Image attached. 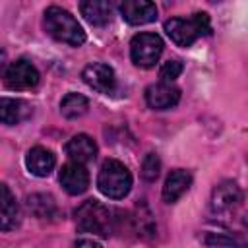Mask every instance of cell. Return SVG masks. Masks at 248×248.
<instances>
[{"label":"cell","mask_w":248,"mask_h":248,"mask_svg":"<svg viewBox=\"0 0 248 248\" xmlns=\"http://www.w3.org/2000/svg\"><path fill=\"white\" fill-rule=\"evenodd\" d=\"M163 52V39L157 33H138L130 41V58L140 68H153Z\"/></svg>","instance_id":"cell-5"},{"label":"cell","mask_w":248,"mask_h":248,"mask_svg":"<svg viewBox=\"0 0 248 248\" xmlns=\"http://www.w3.org/2000/svg\"><path fill=\"white\" fill-rule=\"evenodd\" d=\"M76 225L81 232L93 236H108L112 232V213L97 200H87L76 209Z\"/></svg>","instance_id":"cell-3"},{"label":"cell","mask_w":248,"mask_h":248,"mask_svg":"<svg viewBox=\"0 0 248 248\" xmlns=\"http://www.w3.org/2000/svg\"><path fill=\"white\" fill-rule=\"evenodd\" d=\"M60 184L62 188L70 194V196H78V194H83L89 186V172L85 169L83 163H78V161H70L66 163L62 169H60Z\"/></svg>","instance_id":"cell-10"},{"label":"cell","mask_w":248,"mask_h":248,"mask_svg":"<svg viewBox=\"0 0 248 248\" xmlns=\"http://www.w3.org/2000/svg\"><path fill=\"white\" fill-rule=\"evenodd\" d=\"M190 184H192V174L188 170H184V169L170 170V174L167 176L165 186H163V200L167 203H174L176 200H180L186 194Z\"/></svg>","instance_id":"cell-16"},{"label":"cell","mask_w":248,"mask_h":248,"mask_svg":"<svg viewBox=\"0 0 248 248\" xmlns=\"http://www.w3.org/2000/svg\"><path fill=\"white\" fill-rule=\"evenodd\" d=\"M87 108H89V101L79 93H68L60 101V112L64 118H70V120L83 116Z\"/></svg>","instance_id":"cell-19"},{"label":"cell","mask_w":248,"mask_h":248,"mask_svg":"<svg viewBox=\"0 0 248 248\" xmlns=\"http://www.w3.org/2000/svg\"><path fill=\"white\" fill-rule=\"evenodd\" d=\"M45 29L46 33L70 46H81L85 43V31L78 23V19L68 12L58 6H50L45 12Z\"/></svg>","instance_id":"cell-1"},{"label":"cell","mask_w":248,"mask_h":248,"mask_svg":"<svg viewBox=\"0 0 248 248\" xmlns=\"http://www.w3.org/2000/svg\"><path fill=\"white\" fill-rule=\"evenodd\" d=\"M242 203V190L236 182L225 180L215 186L211 194V211L215 215H231Z\"/></svg>","instance_id":"cell-7"},{"label":"cell","mask_w":248,"mask_h":248,"mask_svg":"<svg viewBox=\"0 0 248 248\" xmlns=\"http://www.w3.org/2000/svg\"><path fill=\"white\" fill-rule=\"evenodd\" d=\"M41 76H39V70L27 62V60H16L8 66L6 74H4V83L8 89H14V91H27V89H33L37 87Z\"/></svg>","instance_id":"cell-6"},{"label":"cell","mask_w":248,"mask_h":248,"mask_svg":"<svg viewBox=\"0 0 248 248\" xmlns=\"http://www.w3.org/2000/svg\"><path fill=\"white\" fill-rule=\"evenodd\" d=\"M79 12L95 27H103L110 23L114 8L110 0H79Z\"/></svg>","instance_id":"cell-13"},{"label":"cell","mask_w":248,"mask_h":248,"mask_svg":"<svg viewBox=\"0 0 248 248\" xmlns=\"http://www.w3.org/2000/svg\"><path fill=\"white\" fill-rule=\"evenodd\" d=\"M31 116V105L23 99L2 97L0 99V122L6 126H16Z\"/></svg>","instance_id":"cell-15"},{"label":"cell","mask_w":248,"mask_h":248,"mask_svg":"<svg viewBox=\"0 0 248 248\" xmlns=\"http://www.w3.org/2000/svg\"><path fill=\"white\" fill-rule=\"evenodd\" d=\"M178 101H180V89L172 83L159 81L145 89V103L155 110L172 108Z\"/></svg>","instance_id":"cell-11"},{"label":"cell","mask_w":248,"mask_h":248,"mask_svg":"<svg viewBox=\"0 0 248 248\" xmlns=\"http://www.w3.org/2000/svg\"><path fill=\"white\" fill-rule=\"evenodd\" d=\"M97 186H99L101 194H105L107 198L122 200L132 190V174L124 163H120L116 159H107L101 165V170L97 176Z\"/></svg>","instance_id":"cell-4"},{"label":"cell","mask_w":248,"mask_h":248,"mask_svg":"<svg viewBox=\"0 0 248 248\" xmlns=\"http://www.w3.org/2000/svg\"><path fill=\"white\" fill-rule=\"evenodd\" d=\"M159 170H161L159 155L157 153H147L145 159H143V163H141V176H143V180H147V182L157 180Z\"/></svg>","instance_id":"cell-20"},{"label":"cell","mask_w":248,"mask_h":248,"mask_svg":"<svg viewBox=\"0 0 248 248\" xmlns=\"http://www.w3.org/2000/svg\"><path fill=\"white\" fill-rule=\"evenodd\" d=\"M4 66H6V52H4V50H0V74H2Z\"/></svg>","instance_id":"cell-24"},{"label":"cell","mask_w":248,"mask_h":248,"mask_svg":"<svg viewBox=\"0 0 248 248\" xmlns=\"http://www.w3.org/2000/svg\"><path fill=\"white\" fill-rule=\"evenodd\" d=\"M120 16L130 25H145L157 19V8L153 0H116Z\"/></svg>","instance_id":"cell-8"},{"label":"cell","mask_w":248,"mask_h":248,"mask_svg":"<svg viewBox=\"0 0 248 248\" xmlns=\"http://www.w3.org/2000/svg\"><path fill=\"white\" fill-rule=\"evenodd\" d=\"M66 155L78 163H91L97 157V143L87 134H78L66 143Z\"/></svg>","instance_id":"cell-17"},{"label":"cell","mask_w":248,"mask_h":248,"mask_svg":"<svg viewBox=\"0 0 248 248\" xmlns=\"http://www.w3.org/2000/svg\"><path fill=\"white\" fill-rule=\"evenodd\" d=\"M165 31L174 45L190 46L200 37L209 35V31H211L209 16L203 12H198L190 17H172L165 23Z\"/></svg>","instance_id":"cell-2"},{"label":"cell","mask_w":248,"mask_h":248,"mask_svg":"<svg viewBox=\"0 0 248 248\" xmlns=\"http://www.w3.org/2000/svg\"><path fill=\"white\" fill-rule=\"evenodd\" d=\"M19 205L12 190L0 182V231H12L19 225Z\"/></svg>","instance_id":"cell-14"},{"label":"cell","mask_w":248,"mask_h":248,"mask_svg":"<svg viewBox=\"0 0 248 248\" xmlns=\"http://www.w3.org/2000/svg\"><path fill=\"white\" fill-rule=\"evenodd\" d=\"M81 78L83 81L99 91V93H112L114 87H116V78H114V70L108 66V64H103V62H91L83 68L81 72Z\"/></svg>","instance_id":"cell-9"},{"label":"cell","mask_w":248,"mask_h":248,"mask_svg":"<svg viewBox=\"0 0 248 248\" xmlns=\"http://www.w3.org/2000/svg\"><path fill=\"white\" fill-rule=\"evenodd\" d=\"M76 246H101L97 238H76Z\"/></svg>","instance_id":"cell-23"},{"label":"cell","mask_w":248,"mask_h":248,"mask_svg":"<svg viewBox=\"0 0 248 248\" xmlns=\"http://www.w3.org/2000/svg\"><path fill=\"white\" fill-rule=\"evenodd\" d=\"M54 165H56V157H54V153H52L50 149H46V147L37 145V147L29 149L27 155H25V167H27V170H29L33 176H39V178L48 176V174L52 172Z\"/></svg>","instance_id":"cell-12"},{"label":"cell","mask_w":248,"mask_h":248,"mask_svg":"<svg viewBox=\"0 0 248 248\" xmlns=\"http://www.w3.org/2000/svg\"><path fill=\"white\" fill-rule=\"evenodd\" d=\"M203 242L209 244V246H232V244H236L234 238H231V236H221V234H215V232L207 234Z\"/></svg>","instance_id":"cell-22"},{"label":"cell","mask_w":248,"mask_h":248,"mask_svg":"<svg viewBox=\"0 0 248 248\" xmlns=\"http://www.w3.org/2000/svg\"><path fill=\"white\" fill-rule=\"evenodd\" d=\"M182 70H184V66H182L180 60H167V62L161 66V70H159V78H161V81L172 83V81L182 74Z\"/></svg>","instance_id":"cell-21"},{"label":"cell","mask_w":248,"mask_h":248,"mask_svg":"<svg viewBox=\"0 0 248 248\" xmlns=\"http://www.w3.org/2000/svg\"><path fill=\"white\" fill-rule=\"evenodd\" d=\"M27 209L37 219H43V221H50V219H54L58 215L56 202L48 194H33V196H29L27 198Z\"/></svg>","instance_id":"cell-18"}]
</instances>
